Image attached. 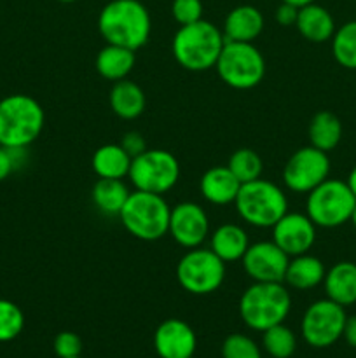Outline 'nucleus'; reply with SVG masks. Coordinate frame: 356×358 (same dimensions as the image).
I'll return each mask as SVG.
<instances>
[{
  "label": "nucleus",
  "instance_id": "2",
  "mask_svg": "<svg viewBox=\"0 0 356 358\" xmlns=\"http://www.w3.org/2000/svg\"><path fill=\"white\" fill-rule=\"evenodd\" d=\"M225 37L212 21L199 20L184 24L175 34L171 52L180 66L188 72H205L216 65Z\"/></svg>",
  "mask_w": 356,
  "mask_h": 358
},
{
  "label": "nucleus",
  "instance_id": "4",
  "mask_svg": "<svg viewBox=\"0 0 356 358\" xmlns=\"http://www.w3.org/2000/svg\"><path fill=\"white\" fill-rule=\"evenodd\" d=\"M44 124V108L30 94H9L0 100V145L30 147Z\"/></svg>",
  "mask_w": 356,
  "mask_h": 358
},
{
  "label": "nucleus",
  "instance_id": "30",
  "mask_svg": "<svg viewBox=\"0 0 356 358\" xmlns=\"http://www.w3.org/2000/svg\"><path fill=\"white\" fill-rule=\"evenodd\" d=\"M227 168L232 171L234 177H236L241 184H248V182H253L262 177L264 163H262V157L258 156L255 150L237 149L236 152L229 157Z\"/></svg>",
  "mask_w": 356,
  "mask_h": 358
},
{
  "label": "nucleus",
  "instance_id": "43",
  "mask_svg": "<svg viewBox=\"0 0 356 358\" xmlns=\"http://www.w3.org/2000/svg\"><path fill=\"white\" fill-rule=\"evenodd\" d=\"M72 358H84V357H80V355H79V357H72Z\"/></svg>",
  "mask_w": 356,
  "mask_h": 358
},
{
  "label": "nucleus",
  "instance_id": "22",
  "mask_svg": "<svg viewBox=\"0 0 356 358\" xmlns=\"http://www.w3.org/2000/svg\"><path fill=\"white\" fill-rule=\"evenodd\" d=\"M325 273L327 269H325L323 262L307 252V254L290 257L283 283L288 285L290 289L311 290L323 283Z\"/></svg>",
  "mask_w": 356,
  "mask_h": 358
},
{
  "label": "nucleus",
  "instance_id": "9",
  "mask_svg": "<svg viewBox=\"0 0 356 358\" xmlns=\"http://www.w3.org/2000/svg\"><path fill=\"white\" fill-rule=\"evenodd\" d=\"M177 280L185 292L208 296L222 287L225 280V262L209 248H191L178 261Z\"/></svg>",
  "mask_w": 356,
  "mask_h": 358
},
{
  "label": "nucleus",
  "instance_id": "38",
  "mask_svg": "<svg viewBox=\"0 0 356 358\" xmlns=\"http://www.w3.org/2000/svg\"><path fill=\"white\" fill-rule=\"evenodd\" d=\"M342 338L346 339L351 348H356V315L355 317H348L344 325V332H342Z\"/></svg>",
  "mask_w": 356,
  "mask_h": 358
},
{
  "label": "nucleus",
  "instance_id": "6",
  "mask_svg": "<svg viewBox=\"0 0 356 358\" xmlns=\"http://www.w3.org/2000/svg\"><path fill=\"white\" fill-rule=\"evenodd\" d=\"M171 208L164 196L135 191L122 206L119 219L131 236L142 241H157L168 234Z\"/></svg>",
  "mask_w": 356,
  "mask_h": 358
},
{
  "label": "nucleus",
  "instance_id": "32",
  "mask_svg": "<svg viewBox=\"0 0 356 358\" xmlns=\"http://www.w3.org/2000/svg\"><path fill=\"white\" fill-rule=\"evenodd\" d=\"M223 358H262L260 348L251 338L244 334L227 336L222 345Z\"/></svg>",
  "mask_w": 356,
  "mask_h": 358
},
{
  "label": "nucleus",
  "instance_id": "18",
  "mask_svg": "<svg viewBox=\"0 0 356 358\" xmlns=\"http://www.w3.org/2000/svg\"><path fill=\"white\" fill-rule=\"evenodd\" d=\"M264 16L255 6H237L225 16L223 37L227 42H253L264 30Z\"/></svg>",
  "mask_w": 356,
  "mask_h": 358
},
{
  "label": "nucleus",
  "instance_id": "35",
  "mask_svg": "<svg viewBox=\"0 0 356 358\" xmlns=\"http://www.w3.org/2000/svg\"><path fill=\"white\" fill-rule=\"evenodd\" d=\"M52 348L59 358H72L79 357L82 353V339L75 332H59L52 341Z\"/></svg>",
  "mask_w": 356,
  "mask_h": 358
},
{
  "label": "nucleus",
  "instance_id": "21",
  "mask_svg": "<svg viewBox=\"0 0 356 358\" xmlns=\"http://www.w3.org/2000/svg\"><path fill=\"white\" fill-rule=\"evenodd\" d=\"M250 247L246 231L237 224H222L209 236V250L218 255L223 262L241 261Z\"/></svg>",
  "mask_w": 356,
  "mask_h": 358
},
{
  "label": "nucleus",
  "instance_id": "17",
  "mask_svg": "<svg viewBox=\"0 0 356 358\" xmlns=\"http://www.w3.org/2000/svg\"><path fill=\"white\" fill-rule=\"evenodd\" d=\"M241 182L227 166H213L202 173L199 180V192L208 203L225 206L236 201Z\"/></svg>",
  "mask_w": 356,
  "mask_h": 358
},
{
  "label": "nucleus",
  "instance_id": "41",
  "mask_svg": "<svg viewBox=\"0 0 356 358\" xmlns=\"http://www.w3.org/2000/svg\"><path fill=\"white\" fill-rule=\"evenodd\" d=\"M349 222H353V226L356 227V206H355V210H353V215H351V220H349Z\"/></svg>",
  "mask_w": 356,
  "mask_h": 358
},
{
  "label": "nucleus",
  "instance_id": "1",
  "mask_svg": "<svg viewBox=\"0 0 356 358\" xmlns=\"http://www.w3.org/2000/svg\"><path fill=\"white\" fill-rule=\"evenodd\" d=\"M98 31L107 44L138 51L152 31V20L140 0H110L98 14Z\"/></svg>",
  "mask_w": 356,
  "mask_h": 358
},
{
  "label": "nucleus",
  "instance_id": "27",
  "mask_svg": "<svg viewBox=\"0 0 356 358\" xmlns=\"http://www.w3.org/2000/svg\"><path fill=\"white\" fill-rule=\"evenodd\" d=\"M342 138V122L335 114L321 110L309 122V142L323 152H330Z\"/></svg>",
  "mask_w": 356,
  "mask_h": 358
},
{
  "label": "nucleus",
  "instance_id": "3",
  "mask_svg": "<svg viewBox=\"0 0 356 358\" xmlns=\"http://www.w3.org/2000/svg\"><path fill=\"white\" fill-rule=\"evenodd\" d=\"M290 310L292 297L283 282H253L239 299L241 320L258 332L283 324Z\"/></svg>",
  "mask_w": 356,
  "mask_h": 358
},
{
  "label": "nucleus",
  "instance_id": "24",
  "mask_svg": "<svg viewBox=\"0 0 356 358\" xmlns=\"http://www.w3.org/2000/svg\"><path fill=\"white\" fill-rule=\"evenodd\" d=\"M135 52L136 51H133V49L122 48V45L107 44L98 52L94 66L103 79L117 83V80L126 79L131 73L136 63Z\"/></svg>",
  "mask_w": 356,
  "mask_h": 358
},
{
  "label": "nucleus",
  "instance_id": "25",
  "mask_svg": "<svg viewBox=\"0 0 356 358\" xmlns=\"http://www.w3.org/2000/svg\"><path fill=\"white\" fill-rule=\"evenodd\" d=\"M133 157L122 149L121 143H105L98 147L91 159L98 178H124L129 175Z\"/></svg>",
  "mask_w": 356,
  "mask_h": 358
},
{
  "label": "nucleus",
  "instance_id": "34",
  "mask_svg": "<svg viewBox=\"0 0 356 358\" xmlns=\"http://www.w3.org/2000/svg\"><path fill=\"white\" fill-rule=\"evenodd\" d=\"M171 16L180 27L195 23V21L202 20V2L201 0H173Z\"/></svg>",
  "mask_w": 356,
  "mask_h": 358
},
{
  "label": "nucleus",
  "instance_id": "36",
  "mask_svg": "<svg viewBox=\"0 0 356 358\" xmlns=\"http://www.w3.org/2000/svg\"><path fill=\"white\" fill-rule=\"evenodd\" d=\"M119 143H121L122 149H124L131 157L140 156V154L147 150L145 138H143L138 131H128L124 136H122Z\"/></svg>",
  "mask_w": 356,
  "mask_h": 358
},
{
  "label": "nucleus",
  "instance_id": "23",
  "mask_svg": "<svg viewBox=\"0 0 356 358\" xmlns=\"http://www.w3.org/2000/svg\"><path fill=\"white\" fill-rule=\"evenodd\" d=\"M108 103L117 117L131 121L142 115L145 110V93L136 83L128 79H122L114 83L110 94H108Z\"/></svg>",
  "mask_w": 356,
  "mask_h": 358
},
{
  "label": "nucleus",
  "instance_id": "16",
  "mask_svg": "<svg viewBox=\"0 0 356 358\" xmlns=\"http://www.w3.org/2000/svg\"><path fill=\"white\" fill-rule=\"evenodd\" d=\"M198 346L191 325L178 318L164 320L154 334V348L161 358H192Z\"/></svg>",
  "mask_w": 356,
  "mask_h": 358
},
{
  "label": "nucleus",
  "instance_id": "31",
  "mask_svg": "<svg viewBox=\"0 0 356 358\" xmlns=\"http://www.w3.org/2000/svg\"><path fill=\"white\" fill-rule=\"evenodd\" d=\"M24 315L13 301L0 299V343H9L23 332Z\"/></svg>",
  "mask_w": 356,
  "mask_h": 358
},
{
  "label": "nucleus",
  "instance_id": "28",
  "mask_svg": "<svg viewBox=\"0 0 356 358\" xmlns=\"http://www.w3.org/2000/svg\"><path fill=\"white\" fill-rule=\"evenodd\" d=\"M335 62L349 70H356V20L348 21L335 30L332 37Z\"/></svg>",
  "mask_w": 356,
  "mask_h": 358
},
{
  "label": "nucleus",
  "instance_id": "13",
  "mask_svg": "<svg viewBox=\"0 0 356 358\" xmlns=\"http://www.w3.org/2000/svg\"><path fill=\"white\" fill-rule=\"evenodd\" d=\"M168 234L184 248L201 247L209 236V219L201 205L192 201L178 203L171 208Z\"/></svg>",
  "mask_w": 356,
  "mask_h": 358
},
{
  "label": "nucleus",
  "instance_id": "15",
  "mask_svg": "<svg viewBox=\"0 0 356 358\" xmlns=\"http://www.w3.org/2000/svg\"><path fill=\"white\" fill-rule=\"evenodd\" d=\"M272 241L288 257L307 254L316 241V226L306 213L286 212L272 226Z\"/></svg>",
  "mask_w": 356,
  "mask_h": 358
},
{
  "label": "nucleus",
  "instance_id": "42",
  "mask_svg": "<svg viewBox=\"0 0 356 358\" xmlns=\"http://www.w3.org/2000/svg\"><path fill=\"white\" fill-rule=\"evenodd\" d=\"M58 2H63V3H72V2H77V0H58Z\"/></svg>",
  "mask_w": 356,
  "mask_h": 358
},
{
  "label": "nucleus",
  "instance_id": "20",
  "mask_svg": "<svg viewBox=\"0 0 356 358\" xmlns=\"http://www.w3.org/2000/svg\"><path fill=\"white\" fill-rule=\"evenodd\" d=\"M325 294L330 301L348 308L356 303V264L341 261L325 273Z\"/></svg>",
  "mask_w": 356,
  "mask_h": 358
},
{
  "label": "nucleus",
  "instance_id": "26",
  "mask_svg": "<svg viewBox=\"0 0 356 358\" xmlns=\"http://www.w3.org/2000/svg\"><path fill=\"white\" fill-rule=\"evenodd\" d=\"M131 191L121 178H98L91 191L94 206L105 215H119Z\"/></svg>",
  "mask_w": 356,
  "mask_h": 358
},
{
  "label": "nucleus",
  "instance_id": "39",
  "mask_svg": "<svg viewBox=\"0 0 356 358\" xmlns=\"http://www.w3.org/2000/svg\"><path fill=\"white\" fill-rule=\"evenodd\" d=\"M346 184H348V187L351 189L353 196L356 198V166L349 171V177H348V180H346Z\"/></svg>",
  "mask_w": 356,
  "mask_h": 358
},
{
  "label": "nucleus",
  "instance_id": "5",
  "mask_svg": "<svg viewBox=\"0 0 356 358\" xmlns=\"http://www.w3.org/2000/svg\"><path fill=\"white\" fill-rule=\"evenodd\" d=\"M234 206L237 215L248 226L269 229L288 212V199L285 191L274 182L257 178L248 184H241Z\"/></svg>",
  "mask_w": 356,
  "mask_h": 358
},
{
  "label": "nucleus",
  "instance_id": "10",
  "mask_svg": "<svg viewBox=\"0 0 356 358\" xmlns=\"http://www.w3.org/2000/svg\"><path fill=\"white\" fill-rule=\"evenodd\" d=\"M128 177L136 191L164 196L177 185L180 164L168 150L147 149L140 156L133 157Z\"/></svg>",
  "mask_w": 356,
  "mask_h": 358
},
{
  "label": "nucleus",
  "instance_id": "7",
  "mask_svg": "<svg viewBox=\"0 0 356 358\" xmlns=\"http://www.w3.org/2000/svg\"><path fill=\"white\" fill-rule=\"evenodd\" d=\"M216 73L232 90H253L264 80V55L253 42H227L216 59Z\"/></svg>",
  "mask_w": 356,
  "mask_h": 358
},
{
  "label": "nucleus",
  "instance_id": "37",
  "mask_svg": "<svg viewBox=\"0 0 356 358\" xmlns=\"http://www.w3.org/2000/svg\"><path fill=\"white\" fill-rule=\"evenodd\" d=\"M297 16H299V7L292 6V3L281 2L276 9L274 17L281 27H295Z\"/></svg>",
  "mask_w": 356,
  "mask_h": 358
},
{
  "label": "nucleus",
  "instance_id": "29",
  "mask_svg": "<svg viewBox=\"0 0 356 358\" xmlns=\"http://www.w3.org/2000/svg\"><path fill=\"white\" fill-rule=\"evenodd\" d=\"M262 345L272 358H290L297 350V338L292 329L286 327L283 322L264 331Z\"/></svg>",
  "mask_w": 356,
  "mask_h": 358
},
{
  "label": "nucleus",
  "instance_id": "33",
  "mask_svg": "<svg viewBox=\"0 0 356 358\" xmlns=\"http://www.w3.org/2000/svg\"><path fill=\"white\" fill-rule=\"evenodd\" d=\"M28 161V147L0 145V182L23 168Z\"/></svg>",
  "mask_w": 356,
  "mask_h": 358
},
{
  "label": "nucleus",
  "instance_id": "12",
  "mask_svg": "<svg viewBox=\"0 0 356 358\" xmlns=\"http://www.w3.org/2000/svg\"><path fill=\"white\" fill-rule=\"evenodd\" d=\"M330 175L328 152L313 145L300 147L288 157L283 168V184L295 194H307Z\"/></svg>",
  "mask_w": 356,
  "mask_h": 358
},
{
  "label": "nucleus",
  "instance_id": "8",
  "mask_svg": "<svg viewBox=\"0 0 356 358\" xmlns=\"http://www.w3.org/2000/svg\"><path fill=\"white\" fill-rule=\"evenodd\" d=\"M355 206L356 198L348 184L337 178H327L307 192L306 215L316 227L334 229L351 220Z\"/></svg>",
  "mask_w": 356,
  "mask_h": 358
},
{
  "label": "nucleus",
  "instance_id": "11",
  "mask_svg": "<svg viewBox=\"0 0 356 358\" xmlns=\"http://www.w3.org/2000/svg\"><path fill=\"white\" fill-rule=\"evenodd\" d=\"M348 317L341 304L320 299L311 304L302 317L300 332L304 341L313 348H328L342 338Z\"/></svg>",
  "mask_w": 356,
  "mask_h": 358
},
{
  "label": "nucleus",
  "instance_id": "19",
  "mask_svg": "<svg viewBox=\"0 0 356 358\" xmlns=\"http://www.w3.org/2000/svg\"><path fill=\"white\" fill-rule=\"evenodd\" d=\"M295 28L306 41L314 42V44H323V42L332 41L335 30H337L330 10L314 2L300 7Z\"/></svg>",
  "mask_w": 356,
  "mask_h": 358
},
{
  "label": "nucleus",
  "instance_id": "40",
  "mask_svg": "<svg viewBox=\"0 0 356 358\" xmlns=\"http://www.w3.org/2000/svg\"><path fill=\"white\" fill-rule=\"evenodd\" d=\"M281 2H285V3H292V6H295V7H304V6H307V3H313L314 0H281Z\"/></svg>",
  "mask_w": 356,
  "mask_h": 358
},
{
  "label": "nucleus",
  "instance_id": "14",
  "mask_svg": "<svg viewBox=\"0 0 356 358\" xmlns=\"http://www.w3.org/2000/svg\"><path fill=\"white\" fill-rule=\"evenodd\" d=\"M290 257L274 241H257L244 252L241 264L253 282H283Z\"/></svg>",
  "mask_w": 356,
  "mask_h": 358
}]
</instances>
